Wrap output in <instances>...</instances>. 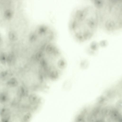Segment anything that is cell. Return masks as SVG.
I'll list each match as a JSON object with an SVG mask.
<instances>
[{"label": "cell", "mask_w": 122, "mask_h": 122, "mask_svg": "<svg viewBox=\"0 0 122 122\" xmlns=\"http://www.w3.org/2000/svg\"><path fill=\"white\" fill-rule=\"evenodd\" d=\"M98 26L97 11L92 4L81 5L73 10L70 20L69 29L77 42L82 43L90 40Z\"/></svg>", "instance_id": "6da1fadb"}, {"label": "cell", "mask_w": 122, "mask_h": 122, "mask_svg": "<svg viewBox=\"0 0 122 122\" xmlns=\"http://www.w3.org/2000/svg\"><path fill=\"white\" fill-rule=\"evenodd\" d=\"M97 11L99 26L105 32H117L122 28V0H93Z\"/></svg>", "instance_id": "7a4b0ae2"}, {"label": "cell", "mask_w": 122, "mask_h": 122, "mask_svg": "<svg viewBox=\"0 0 122 122\" xmlns=\"http://www.w3.org/2000/svg\"><path fill=\"white\" fill-rule=\"evenodd\" d=\"M40 60L49 80L58 78L64 68L65 62L58 49L51 43L47 45L42 51Z\"/></svg>", "instance_id": "3957f363"}]
</instances>
